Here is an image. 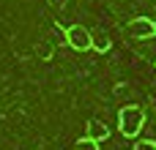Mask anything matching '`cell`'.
Returning <instances> with one entry per match:
<instances>
[{"instance_id":"1","label":"cell","mask_w":156,"mask_h":150,"mask_svg":"<svg viewBox=\"0 0 156 150\" xmlns=\"http://www.w3.org/2000/svg\"><path fill=\"white\" fill-rule=\"evenodd\" d=\"M143 126H145V109L143 107H137V104L121 107V112H118V128H121V134L126 139H137L140 131H143Z\"/></svg>"},{"instance_id":"2","label":"cell","mask_w":156,"mask_h":150,"mask_svg":"<svg viewBox=\"0 0 156 150\" xmlns=\"http://www.w3.org/2000/svg\"><path fill=\"white\" fill-rule=\"evenodd\" d=\"M63 36H66V44L77 52H88L93 44V33L85 25H69V27H63Z\"/></svg>"},{"instance_id":"3","label":"cell","mask_w":156,"mask_h":150,"mask_svg":"<svg viewBox=\"0 0 156 150\" xmlns=\"http://www.w3.org/2000/svg\"><path fill=\"white\" fill-rule=\"evenodd\" d=\"M123 33L134 41H148L156 36V27H154V19L151 16H137V19H129V25L123 27Z\"/></svg>"},{"instance_id":"4","label":"cell","mask_w":156,"mask_h":150,"mask_svg":"<svg viewBox=\"0 0 156 150\" xmlns=\"http://www.w3.org/2000/svg\"><path fill=\"white\" fill-rule=\"evenodd\" d=\"M110 137V128L101 123V120H90L88 123V139H93V142H104Z\"/></svg>"},{"instance_id":"5","label":"cell","mask_w":156,"mask_h":150,"mask_svg":"<svg viewBox=\"0 0 156 150\" xmlns=\"http://www.w3.org/2000/svg\"><path fill=\"white\" fill-rule=\"evenodd\" d=\"M112 46V41L107 38V36H93V44H90V49H96V52H107Z\"/></svg>"},{"instance_id":"6","label":"cell","mask_w":156,"mask_h":150,"mask_svg":"<svg viewBox=\"0 0 156 150\" xmlns=\"http://www.w3.org/2000/svg\"><path fill=\"white\" fill-rule=\"evenodd\" d=\"M74 150H99V142H93V139L82 137V139H77V142H74Z\"/></svg>"},{"instance_id":"7","label":"cell","mask_w":156,"mask_h":150,"mask_svg":"<svg viewBox=\"0 0 156 150\" xmlns=\"http://www.w3.org/2000/svg\"><path fill=\"white\" fill-rule=\"evenodd\" d=\"M134 150H156V142L154 139H140V142H134Z\"/></svg>"},{"instance_id":"8","label":"cell","mask_w":156,"mask_h":150,"mask_svg":"<svg viewBox=\"0 0 156 150\" xmlns=\"http://www.w3.org/2000/svg\"><path fill=\"white\" fill-rule=\"evenodd\" d=\"M49 3H52V5H55V3H58V5H63V0H49Z\"/></svg>"},{"instance_id":"9","label":"cell","mask_w":156,"mask_h":150,"mask_svg":"<svg viewBox=\"0 0 156 150\" xmlns=\"http://www.w3.org/2000/svg\"><path fill=\"white\" fill-rule=\"evenodd\" d=\"M154 27H156V16H154Z\"/></svg>"},{"instance_id":"10","label":"cell","mask_w":156,"mask_h":150,"mask_svg":"<svg viewBox=\"0 0 156 150\" xmlns=\"http://www.w3.org/2000/svg\"><path fill=\"white\" fill-rule=\"evenodd\" d=\"M154 66H156V63H154Z\"/></svg>"}]
</instances>
